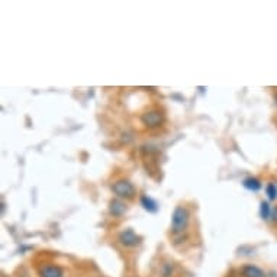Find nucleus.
I'll return each mask as SVG.
<instances>
[{
    "mask_svg": "<svg viewBox=\"0 0 277 277\" xmlns=\"http://www.w3.org/2000/svg\"><path fill=\"white\" fill-rule=\"evenodd\" d=\"M190 219V213L184 206H177L173 210L172 215V230L174 234H182L186 231Z\"/></svg>",
    "mask_w": 277,
    "mask_h": 277,
    "instance_id": "f257e3e1",
    "label": "nucleus"
},
{
    "mask_svg": "<svg viewBox=\"0 0 277 277\" xmlns=\"http://www.w3.org/2000/svg\"><path fill=\"white\" fill-rule=\"evenodd\" d=\"M112 191L118 196V199H132L136 193L134 184L129 180H125V179L116 180L112 184Z\"/></svg>",
    "mask_w": 277,
    "mask_h": 277,
    "instance_id": "f03ea898",
    "label": "nucleus"
},
{
    "mask_svg": "<svg viewBox=\"0 0 277 277\" xmlns=\"http://www.w3.org/2000/svg\"><path fill=\"white\" fill-rule=\"evenodd\" d=\"M141 121L148 128H158L164 122V115H162V112H160V110L153 109V110H147L145 114H143Z\"/></svg>",
    "mask_w": 277,
    "mask_h": 277,
    "instance_id": "7ed1b4c3",
    "label": "nucleus"
},
{
    "mask_svg": "<svg viewBox=\"0 0 277 277\" xmlns=\"http://www.w3.org/2000/svg\"><path fill=\"white\" fill-rule=\"evenodd\" d=\"M118 239H119V242H121L124 247H129V248L136 247V245L141 242V237H140L138 234H135V231L131 230V228H126V230L122 231V232L118 235Z\"/></svg>",
    "mask_w": 277,
    "mask_h": 277,
    "instance_id": "20e7f679",
    "label": "nucleus"
},
{
    "mask_svg": "<svg viewBox=\"0 0 277 277\" xmlns=\"http://www.w3.org/2000/svg\"><path fill=\"white\" fill-rule=\"evenodd\" d=\"M126 212V205L121 199H112L109 202V213L115 218H121Z\"/></svg>",
    "mask_w": 277,
    "mask_h": 277,
    "instance_id": "39448f33",
    "label": "nucleus"
},
{
    "mask_svg": "<svg viewBox=\"0 0 277 277\" xmlns=\"http://www.w3.org/2000/svg\"><path fill=\"white\" fill-rule=\"evenodd\" d=\"M41 277H63V270L58 266H44L39 270Z\"/></svg>",
    "mask_w": 277,
    "mask_h": 277,
    "instance_id": "423d86ee",
    "label": "nucleus"
},
{
    "mask_svg": "<svg viewBox=\"0 0 277 277\" xmlns=\"http://www.w3.org/2000/svg\"><path fill=\"white\" fill-rule=\"evenodd\" d=\"M241 273L244 277H266V273L261 268L257 267V266H253V264L244 266Z\"/></svg>",
    "mask_w": 277,
    "mask_h": 277,
    "instance_id": "0eeeda50",
    "label": "nucleus"
},
{
    "mask_svg": "<svg viewBox=\"0 0 277 277\" xmlns=\"http://www.w3.org/2000/svg\"><path fill=\"white\" fill-rule=\"evenodd\" d=\"M141 205H143V208L147 212H150V213H155L157 210H158V205H157V202L154 201L153 198H150V196H141Z\"/></svg>",
    "mask_w": 277,
    "mask_h": 277,
    "instance_id": "6e6552de",
    "label": "nucleus"
},
{
    "mask_svg": "<svg viewBox=\"0 0 277 277\" xmlns=\"http://www.w3.org/2000/svg\"><path fill=\"white\" fill-rule=\"evenodd\" d=\"M242 184H244V187L250 191H258L261 189V182H260L258 179H256V177H247V179L242 182Z\"/></svg>",
    "mask_w": 277,
    "mask_h": 277,
    "instance_id": "1a4fd4ad",
    "label": "nucleus"
},
{
    "mask_svg": "<svg viewBox=\"0 0 277 277\" xmlns=\"http://www.w3.org/2000/svg\"><path fill=\"white\" fill-rule=\"evenodd\" d=\"M271 213H273V210L270 209V205H268V202H261L260 203V216L263 218L264 220H267L271 218Z\"/></svg>",
    "mask_w": 277,
    "mask_h": 277,
    "instance_id": "9d476101",
    "label": "nucleus"
},
{
    "mask_svg": "<svg viewBox=\"0 0 277 277\" xmlns=\"http://www.w3.org/2000/svg\"><path fill=\"white\" fill-rule=\"evenodd\" d=\"M266 195L268 201H276L277 199V186L276 183H268L266 186Z\"/></svg>",
    "mask_w": 277,
    "mask_h": 277,
    "instance_id": "9b49d317",
    "label": "nucleus"
},
{
    "mask_svg": "<svg viewBox=\"0 0 277 277\" xmlns=\"http://www.w3.org/2000/svg\"><path fill=\"white\" fill-rule=\"evenodd\" d=\"M161 274L162 277H170L173 274V266L170 263H165V264H162L161 268Z\"/></svg>",
    "mask_w": 277,
    "mask_h": 277,
    "instance_id": "f8f14e48",
    "label": "nucleus"
},
{
    "mask_svg": "<svg viewBox=\"0 0 277 277\" xmlns=\"http://www.w3.org/2000/svg\"><path fill=\"white\" fill-rule=\"evenodd\" d=\"M271 219L274 220V222L277 224V206L274 208V209H273V213H271Z\"/></svg>",
    "mask_w": 277,
    "mask_h": 277,
    "instance_id": "ddd939ff",
    "label": "nucleus"
},
{
    "mask_svg": "<svg viewBox=\"0 0 277 277\" xmlns=\"http://www.w3.org/2000/svg\"><path fill=\"white\" fill-rule=\"evenodd\" d=\"M266 277H277V273H276V271H271V273L266 274Z\"/></svg>",
    "mask_w": 277,
    "mask_h": 277,
    "instance_id": "4468645a",
    "label": "nucleus"
}]
</instances>
